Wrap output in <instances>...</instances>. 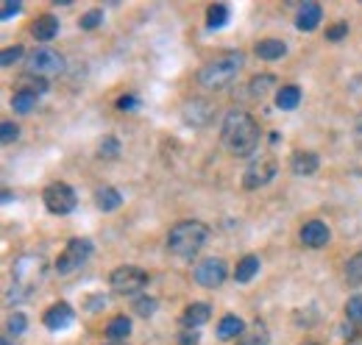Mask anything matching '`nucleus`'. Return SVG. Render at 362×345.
Wrapping results in <instances>:
<instances>
[{
	"mask_svg": "<svg viewBox=\"0 0 362 345\" xmlns=\"http://www.w3.org/2000/svg\"><path fill=\"white\" fill-rule=\"evenodd\" d=\"M209 317H212L209 303H189V306H187V312H184V326L198 329V326H204Z\"/></svg>",
	"mask_w": 362,
	"mask_h": 345,
	"instance_id": "18",
	"label": "nucleus"
},
{
	"mask_svg": "<svg viewBox=\"0 0 362 345\" xmlns=\"http://www.w3.org/2000/svg\"><path fill=\"white\" fill-rule=\"evenodd\" d=\"M20 59H23V47H6V50L0 53V64H3V67L17 64Z\"/></svg>",
	"mask_w": 362,
	"mask_h": 345,
	"instance_id": "35",
	"label": "nucleus"
},
{
	"mask_svg": "<svg viewBox=\"0 0 362 345\" xmlns=\"http://www.w3.org/2000/svg\"><path fill=\"white\" fill-rule=\"evenodd\" d=\"M257 273H259V259H257V257H243L240 262H237L234 279H237L240 284H245V281H251Z\"/></svg>",
	"mask_w": 362,
	"mask_h": 345,
	"instance_id": "23",
	"label": "nucleus"
},
{
	"mask_svg": "<svg viewBox=\"0 0 362 345\" xmlns=\"http://www.w3.org/2000/svg\"><path fill=\"white\" fill-rule=\"evenodd\" d=\"M11 106H14V112H20V115H31V112L37 109V95L17 89L14 98H11Z\"/></svg>",
	"mask_w": 362,
	"mask_h": 345,
	"instance_id": "24",
	"label": "nucleus"
},
{
	"mask_svg": "<svg viewBox=\"0 0 362 345\" xmlns=\"http://www.w3.org/2000/svg\"><path fill=\"white\" fill-rule=\"evenodd\" d=\"M20 89H23V92H31V95H42L47 89V81L45 78H37V76H25V78L20 81Z\"/></svg>",
	"mask_w": 362,
	"mask_h": 345,
	"instance_id": "30",
	"label": "nucleus"
},
{
	"mask_svg": "<svg viewBox=\"0 0 362 345\" xmlns=\"http://www.w3.org/2000/svg\"><path fill=\"white\" fill-rule=\"evenodd\" d=\"M25 326H28V320H25V315H20V312H14V315L8 317V334H11V337H17V334H23V332H25Z\"/></svg>",
	"mask_w": 362,
	"mask_h": 345,
	"instance_id": "32",
	"label": "nucleus"
},
{
	"mask_svg": "<svg viewBox=\"0 0 362 345\" xmlns=\"http://www.w3.org/2000/svg\"><path fill=\"white\" fill-rule=\"evenodd\" d=\"M129 334H132V320H129L126 315H117V317L109 320V326H106V337H109L112 343H120V340H126Z\"/></svg>",
	"mask_w": 362,
	"mask_h": 345,
	"instance_id": "21",
	"label": "nucleus"
},
{
	"mask_svg": "<svg viewBox=\"0 0 362 345\" xmlns=\"http://www.w3.org/2000/svg\"><path fill=\"white\" fill-rule=\"evenodd\" d=\"M245 334V323L237 317V315H226L221 323H218V337L221 340H240Z\"/></svg>",
	"mask_w": 362,
	"mask_h": 345,
	"instance_id": "17",
	"label": "nucleus"
},
{
	"mask_svg": "<svg viewBox=\"0 0 362 345\" xmlns=\"http://www.w3.org/2000/svg\"><path fill=\"white\" fill-rule=\"evenodd\" d=\"M3 345H11V343H8V340H3Z\"/></svg>",
	"mask_w": 362,
	"mask_h": 345,
	"instance_id": "43",
	"label": "nucleus"
},
{
	"mask_svg": "<svg viewBox=\"0 0 362 345\" xmlns=\"http://www.w3.org/2000/svg\"><path fill=\"white\" fill-rule=\"evenodd\" d=\"M298 103H301V89L296 84L281 86V89L276 92V106H279L281 112H290V109H296Z\"/></svg>",
	"mask_w": 362,
	"mask_h": 345,
	"instance_id": "19",
	"label": "nucleus"
},
{
	"mask_svg": "<svg viewBox=\"0 0 362 345\" xmlns=\"http://www.w3.org/2000/svg\"><path fill=\"white\" fill-rule=\"evenodd\" d=\"M228 14H231V8H228L226 3H215V6H209V11H206V17H209V28H223L228 23Z\"/></svg>",
	"mask_w": 362,
	"mask_h": 345,
	"instance_id": "25",
	"label": "nucleus"
},
{
	"mask_svg": "<svg viewBox=\"0 0 362 345\" xmlns=\"http://www.w3.org/2000/svg\"><path fill=\"white\" fill-rule=\"evenodd\" d=\"M198 343V332H184L181 334V345H195Z\"/></svg>",
	"mask_w": 362,
	"mask_h": 345,
	"instance_id": "41",
	"label": "nucleus"
},
{
	"mask_svg": "<svg viewBox=\"0 0 362 345\" xmlns=\"http://www.w3.org/2000/svg\"><path fill=\"white\" fill-rule=\"evenodd\" d=\"M92 257V242L90 240H70L67 242V248L62 251V257L56 259V270L62 273V276H70V273H76L87 259Z\"/></svg>",
	"mask_w": 362,
	"mask_h": 345,
	"instance_id": "7",
	"label": "nucleus"
},
{
	"mask_svg": "<svg viewBox=\"0 0 362 345\" xmlns=\"http://www.w3.org/2000/svg\"><path fill=\"white\" fill-rule=\"evenodd\" d=\"M329 228H326V223H320V220H310V223H304V228H301V242L307 245V248H323L326 242H329Z\"/></svg>",
	"mask_w": 362,
	"mask_h": 345,
	"instance_id": "12",
	"label": "nucleus"
},
{
	"mask_svg": "<svg viewBox=\"0 0 362 345\" xmlns=\"http://www.w3.org/2000/svg\"><path fill=\"white\" fill-rule=\"evenodd\" d=\"M228 270H226V262L223 259H204L198 267H195V281L201 284V287H206V290H215V287H221L223 281H226Z\"/></svg>",
	"mask_w": 362,
	"mask_h": 345,
	"instance_id": "9",
	"label": "nucleus"
},
{
	"mask_svg": "<svg viewBox=\"0 0 362 345\" xmlns=\"http://www.w3.org/2000/svg\"><path fill=\"white\" fill-rule=\"evenodd\" d=\"M346 34H349V25H346V23H337V25L326 28V40H332V42H340Z\"/></svg>",
	"mask_w": 362,
	"mask_h": 345,
	"instance_id": "37",
	"label": "nucleus"
},
{
	"mask_svg": "<svg viewBox=\"0 0 362 345\" xmlns=\"http://www.w3.org/2000/svg\"><path fill=\"white\" fill-rule=\"evenodd\" d=\"M273 84H276L273 76H257V78L251 81V95H254V98H265V95L271 92Z\"/></svg>",
	"mask_w": 362,
	"mask_h": 345,
	"instance_id": "28",
	"label": "nucleus"
},
{
	"mask_svg": "<svg viewBox=\"0 0 362 345\" xmlns=\"http://www.w3.org/2000/svg\"><path fill=\"white\" fill-rule=\"evenodd\" d=\"M354 145L362 151V115L357 117V123H354Z\"/></svg>",
	"mask_w": 362,
	"mask_h": 345,
	"instance_id": "40",
	"label": "nucleus"
},
{
	"mask_svg": "<svg viewBox=\"0 0 362 345\" xmlns=\"http://www.w3.org/2000/svg\"><path fill=\"white\" fill-rule=\"evenodd\" d=\"M42 198H45L47 212H53V215H70L76 209V192H73V187H67L62 181L50 184Z\"/></svg>",
	"mask_w": 362,
	"mask_h": 345,
	"instance_id": "8",
	"label": "nucleus"
},
{
	"mask_svg": "<svg viewBox=\"0 0 362 345\" xmlns=\"http://www.w3.org/2000/svg\"><path fill=\"white\" fill-rule=\"evenodd\" d=\"M73 306L70 303H53L50 309L45 312V326L50 332H62V329H67L70 323H73Z\"/></svg>",
	"mask_w": 362,
	"mask_h": 345,
	"instance_id": "11",
	"label": "nucleus"
},
{
	"mask_svg": "<svg viewBox=\"0 0 362 345\" xmlns=\"http://www.w3.org/2000/svg\"><path fill=\"white\" fill-rule=\"evenodd\" d=\"M346 281L349 284H362V254H354L346 264Z\"/></svg>",
	"mask_w": 362,
	"mask_h": 345,
	"instance_id": "27",
	"label": "nucleus"
},
{
	"mask_svg": "<svg viewBox=\"0 0 362 345\" xmlns=\"http://www.w3.org/2000/svg\"><path fill=\"white\" fill-rule=\"evenodd\" d=\"M206 240H209V228L204 223H198V220H181V223H176L170 228V234H168V251L173 257L189 259L206 245Z\"/></svg>",
	"mask_w": 362,
	"mask_h": 345,
	"instance_id": "2",
	"label": "nucleus"
},
{
	"mask_svg": "<svg viewBox=\"0 0 362 345\" xmlns=\"http://www.w3.org/2000/svg\"><path fill=\"white\" fill-rule=\"evenodd\" d=\"M346 315L354 320V323H362V296H354L346 303Z\"/></svg>",
	"mask_w": 362,
	"mask_h": 345,
	"instance_id": "33",
	"label": "nucleus"
},
{
	"mask_svg": "<svg viewBox=\"0 0 362 345\" xmlns=\"http://www.w3.org/2000/svg\"><path fill=\"white\" fill-rule=\"evenodd\" d=\"M136 103H139V100H136L134 95H126V98H120V100H117V109H120V112H132Z\"/></svg>",
	"mask_w": 362,
	"mask_h": 345,
	"instance_id": "39",
	"label": "nucleus"
},
{
	"mask_svg": "<svg viewBox=\"0 0 362 345\" xmlns=\"http://www.w3.org/2000/svg\"><path fill=\"white\" fill-rule=\"evenodd\" d=\"M14 296L17 298H28L31 290L40 284V279L45 276V259L37 257V254H25L14 262Z\"/></svg>",
	"mask_w": 362,
	"mask_h": 345,
	"instance_id": "4",
	"label": "nucleus"
},
{
	"mask_svg": "<svg viewBox=\"0 0 362 345\" xmlns=\"http://www.w3.org/2000/svg\"><path fill=\"white\" fill-rule=\"evenodd\" d=\"M109 345H126V343H109Z\"/></svg>",
	"mask_w": 362,
	"mask_h": 345,
	"instance_id": "42",
	"label": "nucleus"
},
{
	"mask_svg": "<svg viewBox=\"0 0 362 345\" xmlns=\"http://www.w3.org/2000/svg\"><path fill=\"white\" fill-rule=\"evenodd\" d=\"M17 136H20V129H17L14 123H3V129H0V139H3V145H11Z\"/></svg>",
	"mask_w": 362,
	"mask_h": 345,
	"instance_id": "36",
	"label": "nucleus"
},
{
	"mask_svg": "<svg viewBox=\"0 0 362 345\" xmlns=\"http://www.w3.org/2000/svg\"><path fill=\"white\" fill-rule=\"evenodd\" d=\"M134 312L139 315V317H151V315L156 312V298H136Z\"/></svg>",
	"mask_w": 362,
	"mask_h": 345,
	"instance_id": "31",
	"label": "nucleus"
},
{
	"mask_svg": "<svg viewBox=\"0 0 362 345\" xmlns=\"http://www.w3.org/2000/svg\"><path fill=\"white\" fill-rule=\"evenodd\" d=\"M304 345H317V343H304Z\"/></svg>",
	"mask_w": 362,
	"mask_h": 345,
	"instance_id": "44",
	"label": "nucleus"
},
{
	"mask_svg": "<svg viewBox=\"0 0 362 345\" xmlns=\"http://www.w3.org/2000/svg\"><path fill=\"white\" fill-rule=\"evenodd\" d=\"M240 67H243V56H240V53L218 56V59H212L209 64L201 67L198 84L204 86V89H223V86H228L237 78Z\"/></svg>",
	"mask_w": 362,
	"mask_h": 345,
	"instance_id": "3",
	"label": "nucleus"
},
{
	"mask_svg": "<svg viewBox=\"0 0 362 345\" xmlns=\"http://www.w3.org/2000/svg\"><path fill=\"white\" fill-rule=\"evenodd\" d=\"M317 168H320V159L313 151H296L293 159H290V170L296 175H313Z\"/></svg>",
	"mask_w": 362,
	"mask_h": 345,
	"instance_id": "14",
	"label": "nucleus"
},
{
	"mask_svg": "<svg viewBox=\"0 0 362 345\" xmlns=\"http://www.w3.org/2000/svg\"><path fill=\"white\" fill-rule=\"evenodd\" d=\"M221 136H223V145L234 156H251L259 145V126L248 112L234 109L223 117Z\"/></svg>",
	"mask_w": 362,
	"mask_h": 345,
	"instance_id": "1",
	"label": "nucleus"
},
{
	"mask_svg": "<svg viewBox=\"0 0 362 345\" xmlns=\"http://www.w3.org/2000/svg\"><path fill=\"white\" fill-rule=\"evenodd\" d=\"M237 345H268V332H265V326L257 323L251 332H245V334L237 340Z\"/></svg>",
	"mask_w": 362,
	"mask_h": 345,
	"instance_id": "26",
	"label": "nucleus"
},
{
	"mask_svg": "<svg viewBox=\"0 0 362 345\" xmlns=\"http://www.w3.org/2000/svg\"><path fill=\"white\" fill-rule=\"evenodd\" d=\"M62 70H64V59H62V53H56L50 47H37L28 56V76L50 78V76H59Z\"/></svg>",
	"mask_w": 362,
	"mask_h": 345,
	"instance_id": "5",
	"label": "nucleus"
},
{
	"mask_svg": "<svg viewBox=\"0 0 362 345\" xmlns=\"http://www.w3.org/2000/svg\"><path fill=\"white\" fill-rule=\"evenodd\" d=\"M109 284H112V290H115V293H120V296H136L139 290H145V287H148V273H145V270H139V267L126 264V267H117V270L112 273Z\"/></svg>",
	"mask_w": 362,
	"mask_h": 345,
	"instance_id": "6",
	"label": "nucleus"
},
{
	"mask_svg": "<svg viewBox=\"0 0 362 345\" xmlns=\"http://www.w3.org/2000/svg\"><path fill=\"white\" fill-rule=\"evenodd\" d=\"M320 20H323V8H320L317 3H304V6L298 8L296 28H298V31H315Z\"/></svg>",
	"mask_w": 362,
	"mask_h": 345,
	"instance_id": "13",
	"label": "nucleus"
},
{
	"mask_svg": "<svg viewBox=\"0 0 362 345\" xmlns=\"http://www.w3.org/2000/svg\"><path fill=\"white\" fill-rule=\"evenodd\" d=\"M31 34H34L40 42H50V40L59 34V20H56V17H50V14L37 17V23L31 25Z\"/></svg>",
	"mask_w": 362,
	"mask_h": 345,
	"instance_id": "16",
	"label": "nucleus"
},
{
	"mask_svg": "<svg viewBox=\"0 0 362 345\" xmlns=\"http://www.w3.org/2000/svg\"><path fill=\"white\" fill-rule=\"evenodd\" d=\"M20 3H11V0H3V6H0V20H11L14 14H20Z\"/></svg>",
	"mask_w": 362,
	"mask_h": 345,
	"instance_id": "38",
	"label": "nucleus"
},
{
	"mask_svg": "<svg viewBox=\"0 0 362 345\" xmlns=\"http://www.w3.org/2000/svg\"><path fill=\"white\" fill-rule=\"evenodd\" d=\"M117 153H120V142L115 136H106L100 142V148H98V156L100 159H117Z\"/></svg>",
	"mask_w": 362,
	"mask_h": 345,
	"instance_id": "29",
	"label": "nucleus"
},
{
	"mask_svg": "<svg viewBox=\"0 0 362 345\" xmlns=\"http://www.w3.org/2000/svg\"><path fill=\"white\" fill-rule=\"evenodd\" d=\"M100 23H103V11H98V8H92V11H87V14L81 17V28H84V31L98 28Z\"/></svg>",
	"mask_w": 362,
	"mask_h": 345,
	"instance_id": "34",
	"label": "nucleus"
},
{
	"mask_svg": "<svg viewBox=\"0 0 362 345\" xmlns=\"http://www.w3.org/2000/svg\"><path fill=\"white\" fill-rule=\"evenodd\" d=\"M184 120L189 123V126H206L209 120H212V106L206 103V100H192V103H187V109H184Z\"/></svg>",
	"mask_w": 362,
	"mask_h": 345,
	"instance_id": "15",
	"label": "nucleus"
},
{
	"mask_svg": "<svg viewBox=\"0 0 362 345\" xmlns=\"http://www.w3.org/2000/svg\"><path fill=\"white\" fill-rule=\"evenodd\" d=\"M273 175H276V162L265 156V159L254 162V165L245 170V178H243V184H245V189H259V187H265V184L271 181Z\"/></svg>",
	"mask_w": 362,
	"mask_h": 345,
	"instance_id": "10",
	"label": "nucleus"
},
{
	"mask_svg": "<svg viewBox=\"0 0 362 345\" xmlns=\"http://www.w3.org/2000/svg\"><path fill=\"white\" fill-rule=\"evenodd\" d=\"M95 204H98L100 212H115L123 204V198H120V192L115 187H103V189L95 192Z\"/></svg>",
	"mask_w": 362,
	"mask_h": 345,
	"instance_id": "20",
	"label": "nucleus"
},
{
	"mask_svg": "<svg viewBox=\"0 0 362 345\" xmlns=\"http://www.w3.org/2000/svg\"><path fill=\"white\" fill-rule=\"evenodd\" d=\"M284 53H287V45L281 42V40H262V42L257 45V56H259V59H265V62L281 59Z\"/></svg>",
	"mask_w": 362,
	"mask_h": 345,
	"instance_id": "22",
	"label": "nucleus"
}]
</instances>
